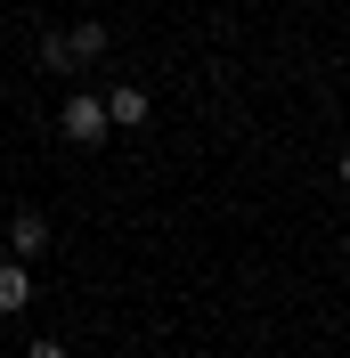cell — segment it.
Wrapping results in <instances>:
<instances>
[{"mask_svg":"<svg viewBox=\"0 0 350 358\" xmlns=\"http://www.w3.org/2000/svg\"><path fill=\"white\" fill-rule=\"evenodd\" d=\"M106 41H114V33H106L98 17L57 24V33H41V66H49V73H90L98 57H106Z\"/></svg>","mask_w":350,"mask_h":358,"instance_id":"obj_1","label":"cell"},{"mask_svg":"<svg viewBox=\"0 0 350 358\" xmlns=\"http://www.w3.org/2000/svg\"><path fill=\"white\" fill-rule=\"evenodd\" d=\"M57 131L74 138V147H106V98H90V90H66V106H57Z\"/></svg>","mask_w":350,"mask_h":358,"instance_id":"obj_2","label":"cell"},{"mask_svg":"<svg viewBox=\"0 0 350 358\" xmlns=\"http://www.w3.org/2000/svg\"><path fill=\"white\" fill-rule=\"evenodd\" d=\"M147 114H155V98L139 82H114L106 90V122H114V131H147Z\"/></svg>","mask_w":350,"mask_h":358,"instance_id":"obj_3","label":"cell"},{"mask_svg":"<svg viewBox=\"0 0 350 358\" xmlns=\"http://www.w3.org/2000/svg\"><path fill=\"white\" fill-rule=\"evenodd\" d=\"M49 236H57V228H49V212H8V245H17V261H41Z\"/></svg>","mask_w":350,"mask_h":358,"instance_id":"obj_4","label":"cell"},{"mask_svg":"<svg viewBox=\"0 0 350 358\" xmlns=\"http://www.w3.org/2000/svg\"><path fill=\"white\" fill-rule=\"evenodd\" d=\"M33 310V261H0V317Z\"/></svg>","mask_w":350,"mask_h":358,"instance_id":"obj_5","label":"cell"},{"mask_svg":"<svg viewBox=\"0 0 350 358\" xmlns=\"http://www.w3.org/2000/svg\"><path fill=\"white\" fill-rule=\"evenodd\" d=\"M24 358H66V342H57V334H41V342H24Z\"/></svg>","mask_w":350,"mask_h":358,"instance_id":"obj_6","label":"cell"},{"mask_svg":"<svg viewBox=\"0 0 350 358\" xmlns=\"http://www.w3.org/2000/svg\"><path fill=\"white\" fill-rule=\"evenodd\" d=\"M334 171H342V187H350V147H342V163H334Z\"/></svg>","mask_w":350,"mask_h":358,"instance_id":"obj_7","label":"cell"}]
</instances>
